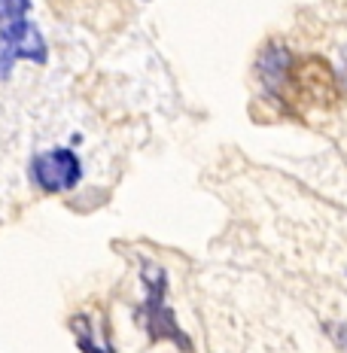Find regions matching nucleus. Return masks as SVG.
<instances>
[{
	"mask_svg": "<svg viewBox=\"0 0 347 353\" xmlns=\"http://www.w3.org/2000/svg\"><path fill=\"white\" fill-rule=\"evenodd\" d=\"M259 73L268 92L293 107H335L341 98L335 70L320 55L295 58L286 49L271 46L259 58Z\"/></svg>",
	"mask_w": 347,
	"mask_h": 353,
	"instance_id": "nucleus-1",
	"label": "nucleus"
},
{
	"mask_svg": "<svg viewBox=\"0 0 347 353\" xmlns=\"http://www.w3.org/2000/svg\"><path fill=\"white\" fill-rule=\"evenodd\" d=\"M49 46L31 19V0H0V77H10L16 61L46 64Z\"/></svg>",
	"mask_w": 347,
	"mask_h": 353,
	"instance_id": "nucleus-2",
	"label": "nucleus"
},
{
	"mask_svg": "<svg viewBox=\"0 0 347 353\" xmlns=\"http://www.w3.org/2000/svg\"><path fill=\"white\" fill-rule=\"evenodd\" d=\"M140 281H143V305L137 307V323L146 329L150 344L171 341L180 350H192L189 335L180 329L171 305H168V274L156 262H143Z\"/></svg>",
	"mask_w": 347,
	"mask_h": 353,
	"instance_id": "nucleus-3",
	"label": "nucleus"
},
{
	"mask_svg": "<svg viewBox=\"0 0 347 353\" xmlns=\"http://www.w3.org/2000/svg\"><path fill=\"white\" fill-rule=\"evenodd\" d=\"M28 176L37 189L43 192H70L79 180H83V161L77 159V152L64 150V146H55V150H43L31 156V165H28Z\"/></svg>",
	"mask_w": 347,
	"mask_h": 353,
	"instance_id": "nucleus-4",
	"label": "nucleus"
},
{
	"mask_svg": "<svg viewBox=\"0 0 347 353\" xmlns=\"http://www.w3.org/2000/svg\"><path fill=\"white\" fill-rule=\"evenodd\" d=\"M70 332L77 338V344L83 353H116V347L107 338V329L98 326V323L92 317H86V314H79V317L70 320Z\"/></svg>",
	"mask_w": 347,
	"mask_h": 353,
	"instance_id": "nucleus-5",
	"label": "nucleus"
},
{
	"mask_svg": "<svg viewBox=\"0 0 347 353\" xmlns=\"http://www.w3.org/2000/svg\"><path fill=\"white\" fill-rule=\"evenodd\" d=\"M338 341H341V350L347 353V326L341 329V332H338Z\"/></svg>",
	"mask_w": 347,
	"mask_h": 353,
	"instance_id": "nucleus-6",
	"label": "nucleus"
},
{
	"mask_svg": "<svg viewBox=\"0 0 347 353\" xmlns=\"http://www.w3.org/2000/svg\"><path fill=\"white\" fill-rule=\"evenodd\" d=\"M344 70H347V49H344Z\"/></svg>",
	"mask_w": 347,
	"mask_h": 353,
	"instance_id": "nucleus-7",
	"label": "nucleus"
}]
</instances>
